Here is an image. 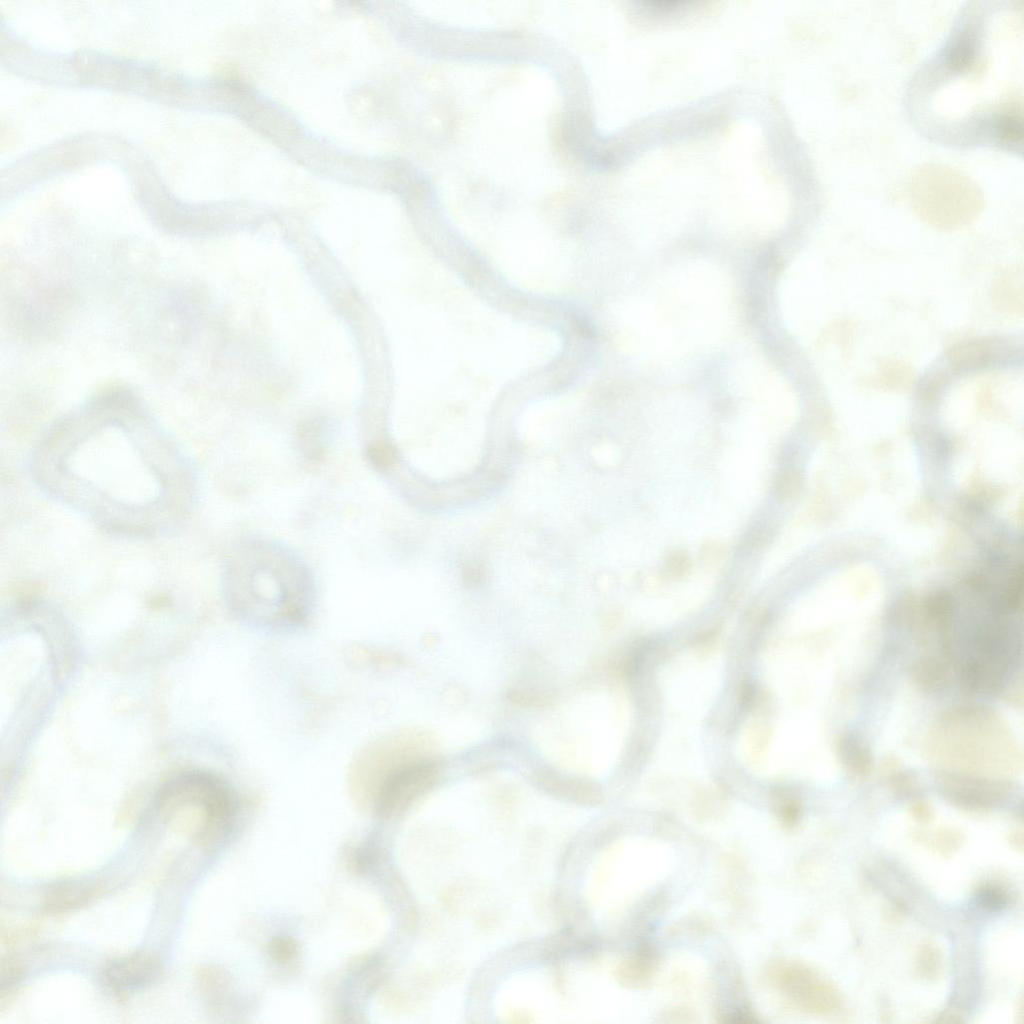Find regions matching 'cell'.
<instances>
[{"label": "cell", "instance_id": "cell-6", "mask_svg": "<svg viewBox=\"0 0 1024 1024\" xmlns=\"http://www.w3.org/2000/svg\"><path fill=\"white\" fill-rule=\"evenodd\" d=\"M433 773L432 766L425 761H409L390 768L378 786V815L390 817L401 811L426 787Z\"/></svg>", "mask_w": 1024, "mask_h": 1024}, {"label": "cell", "instance_id": "cell-12", "mask_svg": "<svg viewBox=\"0 0 1024 1024\" xmlns=\"http://www.w3.org/2000/svg\"><path fill=\"white\" fill-rule=\"evenodd\" d=\"M298 950L297 943L291 937H277L270 944L272 958L280 963L292 960Z\"/></svg>", "mask_w": 1024, "mask_h": 1024}, {"label": "cell", "instance_id": "cell-11", "mask_svg": "<svg viewBox=\"0 0 1024 1024\" xmlns=\"http://www.w3.org/2000/svg\"><path fill=\"white\" fill-rule=\"evenodd\" d=\"M24 975L22 964L15 958L7 957L1 962L0 984L1 992L10 990L20 982Z\"/></svg>", "mask_w": 1024, "mask_h": 1024}, {"label": "cell", "instance_id": "cell-15", "mask_svg": "<svg viewBox=\"0 0 1024 1024\" xmlns=\"http://www.w3.org/2000/svg\"><path fill=\"white\" fill-rule=\"evenodd\" d=\"M978 902L989 910H1000L1006 906V896L998 888L994 886H985L981 888L977 895Z\"/></svg>", "mask_w": 1024, "mask_h": 1024}, {"label": "cell", "instance_id": "cell-14", "mask_svg": "<svg viewBox=\"0 0 1024 1024\" xmlns=\"http://www.w3.org/2000/svg\"><path fill=\"white\" fill-rule=\"evenodd\" d=\"M691 567V561L687 553L675 551L668 555L665 561V570L670 577L679 578L686 575Z\"/></svg>", "mask_w": 1024, "mask_h": 1024}, {"label": "cell", "instance_id": "cell-8", "mask_svg": "<svg viewBox=\"0 0 1024 1024\" xmlns=\"http://www.w3.org/2000/svg\"><path fill=\"white\" fill-rule=\"evenodd\" d=\"M942 781L943 789L948 796L963 805L985 806L993 804L1004 793L1001 783L996 781L959 774H946Z\"/></svg>", "mask_w": 1024, "mask_h": 1024}, {"label": "cell", "instance_id": "cell-10", "mask_svg": "<svg viewBox=\"0 0 1024 1024\" xmlns=\"http://www.w3.org/2000/svg\"><path fill=\"white\" fill-rule=\"evenodd\" d=\"M94 887L64 884L52 889L46 896L44 906L49 911H63L79 906L93 897Z\"/></svg>", "mask_w": 1024, "mask_h": 1024}, {"label": "cell", "instance_id": "cell-1", "mask_svg": "<svg viewBox=\"0 0 1024 1024\" xmlns=\"http://www.w3.org/2000/svg\"><path fill=\"white\" fill-rule=\"evenodd\" d=\"M28 469L50 499L127 539L175 533L198 502L190 456L127 393L98 397L58 420L34 446Z\"/></svg>", "mask_w": 1024, "mask_h": 1024}, {"label": "cell", "instance_id": "cell-7", "mask_svg": "<svg viewBox=\"0 0 1024 1024\" xmlns=\"http://www.w3.org/2000/svg\"><path fill=\"white\" fill-rule=\"evenodd\" d=\"M160 960L144 952L115 958L103 968L107 986L118 994L132 993L156 983L162 975Z\"/></svg>", "mask_w": 1024, "mask_h": 1024}, {"label": "cell", "instance_id": "cell-3", "mask_svg": "<svg viewBox=\"0 0 1024 1024\" xmlns=\"http://www.w3.org/2000/svg\"><path fill=\"white\" fill-rule=\"evenodd\" d=\"M228 609L243 624L286 634L304 627L316 606V583L305 561L281 542L251 537L228 554L222 572Z\"/></svg>", "mask_w": 1024, "mask_h": 1024}, {"label": "cell", "instance_id": "cell-2", "mask_svg": "<svg viewBox=\"0 0 1024 1024\" xmlns=\"http://www.w3.org/2000/svg\"><path fill=\"white\" fill-rule=\"evenodd\" d=\"M1023 2L969 1L910 78L904 106L925 139L1023 151Z\"/></svg>", "mask_w": 1024, "mask_h": 1024}, {"label": "cell", "instance_id": "cell-13", "mask_svg": "<svg viewBox=\"0 0 1024 1024\" xmlns=\"http://www.w3.org/2000/svg\"><path fill=\"white\" fill-rule=\"evenodd\" d=\"M798 485V475L792 471H784L775 478L773 492L779 499H787L794 494Z\"/></svg>", "mask_w": 1024, "mask_h": 1024}, {"label": "cell", "instance_id": "cell-4", "mask_svg": "<svg viewBox=\"0 0 1024 1024\" xmlns=\"http://www.w3.org/2000/svg\"><path fill=\"white\" fill-rule=\"evenodd\" d=\"M155 814L195 844L211 848L231 830L239 802L233 787L219 775L185 771L166 781L152 800Z\"/></svg>", "mask_w": 1024, "mask_h": 1024}, {"label": "cell", "instance_id": "cell-9", "mask_svg": "<svg viewBox=\"0 0 1024 1024\" xmlns=\"http://www.w3.org/2000/svg\"><path fill=\"white\" fill-rule=\"evenodd\" d=\"M838 756L847 773L857 778L866 777L872 759L866 744L854 735H843L837 743Z\"/></svg>", "mask_w": 1024, "mask_h": 1024}, {"label": "cell", "instance_id": "cell-5", "mask_svg": "<svg viewBox=\"0 0 1024 1024\" xmlns=\"http://www.w3.org/2000/svg\"><path fill=\"white\" fill-rule=\"evenodd\" d=\"M917 203L928 205H976L980 200L977 184L961 171L941 164L918 168L909 183Z\"/></svg>", "mask_w": 1024, "mask_h": 1024}, {"label": "cell", "instance_id": "cell-16", "mask_svg": "<svg viewBox=\"0 0 1024 1024\" xmlns=\"http://www.w3.org/2000/svg\"><path fill=\"white\" fill-rule=\"evenodd\" d=\"M772 536V529L766 525H758L752 528L744 539V546L754 549L763 546Z\"/></svg>", "mask_w": 1024, "mask_h": 1024}]
</instances>
